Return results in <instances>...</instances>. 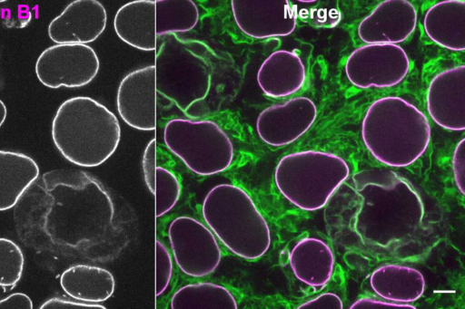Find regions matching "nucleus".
<instances>
[{
  "mask_svg": "<svg viewBox=\"0 0 465 309\" xmlns=\"http://www.w3.org/2000/svg\"><path fill=\"white\" fill-rule=\"evenodd\" d=\"M114 29L128 45L153 51L157 45L155 0H135L122 5L115 13Z\"/></svg>",
  "mask_w": 465,
  "mask_h": 309,
  "instance_id": "6ab92c4d",
  "label": "nucleus"
},
{
  "mask_svg": "<svg viewBox=\"0 0 465 309\" xmlns=\"http://www.w3.org/2000/svg\"><path fill=\"white\" fill-rule=\"evenodd\" d=\"M37 186L47 206L44 228L54 243L78 247L100 240L111 228L114 202L88 173L53 169L43 174Z\"/></svg>",
  "mask_w": 465,
  "mask_h": 309,
  "instance_id": "f03ea898",
  "label": "nucleus"
},
{
  "mask_svg": "<svg viewBox=\"0 0 465 309\" xmlns=\"http://www.w3.org/2000/svg\"><path fill=\"white\" fill-rule=\"evenodd\" d=\"M39 173L37 163L30 156L0 150V211L15 206Z\"/></svg>",
  "mask_w": 465,
  "mask_h": 309,
  "instance_id": "b1692460",
  "label": "nucleus"
},
{
  "mask_svg": "<svg viewBox=\"0 0 465 309\" xmlns=\"http://www.w3.org/2000/svg\"><path fill=\"white\" fill-rule=\"evenodd\" d=\"M52 140L69 162L84 168L104 163L121 140L115 114L88 96H74L58 107L51 126Z\"/></svg>",
  "mask_w": 465,
  "mask_h": 309,
  "instance_id": "20e7f679",
  "label": "nucleus"
},
{
  "mask_svg": "<svg viewBox=\"0 0 465 309\" xmlns=\"http://www.w3.org/2000/svg\"><path fill=\"white\" fill-rule=\"evenodd\" d=\"M369 281L373 292L381 298L405 304L419 300L426 285L420 271L399 264H386L375 268Z\"/></svg>",
  "mask_w": 465,
  "mask_h": 309,
  "instance_id": "4be33fe9",
  "label": "nucleus"
},
{
  "mask_svg": "<svg viewBox=\"0 0 465 309\" xmlns=\"http://www.w3.org/2000/svg\"><path fill=\"white\" fill-rule=\"evenodd\" d=\"M40 309H104L101 304L86 303L82 301H73L60 297H52L43 303Z\"/></svg>",
  "mask_w": 465,
  "mask_h": 309,
  "instance_id": "72a5a7b5",
  "label": "nucleus"
},
{
  "mask_svg": "<svg viewBox=\"0 0 465 309\" xmlns=\"http://www.w3.org/2000/svg\"><path fill=\"white\" fill-rule=\"evenodd\" d=\"M173 259L166 246L158 239L155 242V295H162L168 288L173 276Z\"/></svg>",
  "mask_w": 465,
  "mask_h": 309,
  "instance_id": "cd10ccee",
  "label": "nucleus"
},
{
  "mask_svg": "<svg viewBox=\"0 0 465 309\" xmlns=\"http://www.w3.org/2000/svg\"><path fill=\"white\" fill-rule=\"evenodd\" d=\"M407 53L398 44L370 43L354 49L344 72L357 88H390L401 83L410 70Z\"/></svg>",
  "mask_w": 465,
  "mask_h": 309,
  "instance_id": "9d476101",
  "label": "nucleus"
},
{
  "mask_svg": "<svg viewBox=\"0 0 465 309\" xmlns=\"http://www.w3.org/2000/svg\"><path fill=\"white\" fill-rule=\"evenodd\" d=\"M256 80L262 92L271 98L297 92L306 81L305 66L300 56L289 50H276L260 65Z\"/></svg>",
  "mask_w": 465,
  "mask_h": 309,
  "instance_id": "a211bd4d",
  "label": "nucleus"
},
{
  "mask_svg": "<svg viewBox=\"0 0 465 309\" xmlns=\"http://www.w3.org/2000/svg\"><path fill=\"white\" fill-rule=\"evenodd\" d=\"M317 117L315 103L307 97H295L263 109L255 129L259 138L272 147L289 145L302 136Z\"/></svg>",
  "mask_w": 465,
  "mask_h": 309,
  "instance_id": "ddd939ff",
  "label": "nucleus"
},
{
  "mask_svg": "<svg viewBox=\"0 0 465 309\" xmlns=\"http://www.w3.org/2000/svg\"><path fill=\"white\" fill-rule=\"evenodd\" d=\"M163 137L167 149L199 176L221 173L233 161V144L213 121L174 118L164 125Z\"/></svg>",
  "mask_w": 465,
  "mask_h": 309,
  "instance_id": "6e6552de",
  "label": "nucleus"
},
{
  "mask_svg": "<svg viewBox=\"0 0 465 309\" xmlns=\"http://www.w3.org/2000/svg\"><path fill=\"white\" fill-rule=\"evenodd\" d=\"M107 13L97 0H75L48 25L49 38L57 44H87L104 31Z\"/></svg>",
  "mask_w": 465,
  "mask_h": 309,
  "instance_id": "f3484780",
  "label": "nucleus"
},
{
  "mask_svg": "<svg viewBox=\"0 0 465 309\" xmlns=\"http://www.w3.org/2000/svg\"><path fill=\"white\" fill-rule=\"evenodd\" d=\"M417 11L407 0H385L359 24L357 34L366 44L406 41L417 25Z\"/></svg>",
  "mask_w": 465,
  "mask_h": 309,
  "instance_id": "dca6fc26",
  "label": "nucleus"
},
{
  "mask_svg": "<svg viewBox=\"0 0 465 309\" xmlns=\"http://www.w3.org/2000/svg\"><path fill=\"white\" fill-rule=\"evenodd\" d=\"M32 19V11L27 4L2 0L0 3V23L10 28H24Z\"/></svg>",
  "mask_w": 465,
  "mask_h": 309,
  "instance_id": "c85d7f7f",
  "label": "nucleus"
},
{
  "mask_svg": "<svg viewBox=\"0 0 465 309\" xmlns=\"http://www.w3.org/2000/svg\"><path fill=\"white\" fill-rule=\"evenodd\" d=\"M289 264L299 281L318 288L325 285L331 278L335 259L328 244L320 238L307 237L293 246Z\"/></svg>",
  "mask_w": 465,
  "mask_h": 309,
  "instance_id": "aec40b11",
  "label": "nucleus"
},
{
  "mask_svg": "<svg viewBox=\"0 0 465 309\" xmlns=\"http://www.w3.org/2000/svg\"><path fill=\"white\" fill-rule=\"evenodd\" d=\"M422 23L427 36L439 46L454 52L465 50V1L435 3L426 10Z\"/></svg>",
  "mask_w": 465,
  "mask_h": 309,
  "instance_id": "412c9836",
  "label": "nucleus"
},
{
  "mask_svg": "<svg viewBox=\"0 0 465 309\" xmlns=\"http://www.w3.org/2000/svg\"><path fill=\"white\" fill-rule=\"evenodd\" d=\"M173 256L180 270L192 277L213 273L222 260V250L212 230L201 221L180 216L168 226Z\"/></svg>",
  "mask_w": 465,
  "mask_h": 309,
  "instance_id": "1a4fd4ad",
  "label": "nucleus"
},
{
  "mask_svg": "<svg viewBox=\"0 0 465 309\" xmlns=\"http://www.w3.org/2000/svg\"><path fill=\"white\" fill-rule=\"evenodd\" d=\"M99 69L95 51L82 43L52 45L40 53L35 66L38 81L51 89L85 86L96 77Z\"/></svg>",
  "mask_w": 465,
  "mask_h": 309,
  "instance_id": "9b49d317",
  "label": "nucleus"
},
{
  "mask_svg": "<svg viewBox=\"0 0 465 309\" xmlns=\"http://www.w3.org/2000/svg\"><path fill=\"white\" fill-rule=\"evenodd\" d=\"M60 285L74 300L100 304L113 295L115 280L104 267L77 264L62 273Z\"/></svg>",
  "mask_w": 465,
  "mask_h": 309,
  "instance_id": "5701e85b",
  "label": "nucleus"
},
{
  "mask_svg": "<svg viewBox=\"0 0 465 309\" xmlns=\"http://www.w3.org/2000/svg\"><path fill=\"white\" fill-rule=\"evenodd\" d=\"M202 215L214 236L236 256L256 260L271 246L266 219L239 186L223 183L213 187L203 198Z\"/></svg>",
  "mask_w": 465,
  "mask_h": 309,
  "instance_id": "423d86ee",
  "label": "nucleus"
},
{
  "mask_svg": "<svg viewBox=\"0 0 465 309\" xmlns=\"http://www.w3.org/2000/svg\"><path fill=\"white\" fill-rule=\"evenodd\" d=\"M24 265L19 246L11 239L0 237V286L14 287L22 276Z\"/></svg>",
  "mask_w": 465,
  "mask_h": 309,
  "instance_id": "bb28decb",
  "label": "nucleus"
},
{
  "mask_svg": "<svg viewBox=\"0 0 465 309\" xmlns=\"http://www.w3.org/2000/svg\"><path fill=\"white\" fill-rule=\"evenodd\" d=\"M156 140L152 139L146 145L143 158L142 169L145 184L152 193H154L155 188V170H156Z\"/></svg>",
  "mask_w": 465,
  "mask_h": 309,
  "instance_id": "c756f323",
  "label": "nucleus"
},
{
  "mask_svg": "<svg viewBox=\"0 0 465 309\" xmlns=\"http://www.w3.org/2000/svg\"><path fill=\"white\" fill-rule=\"evenodd\" d=\"M238 28L253 39L291 34L296 28L297 7L288 0H232Z\"/></svg>",
  "mask_w": 465,
  "mask_h": 309,
  "instance_id": "f8f14e48",
  "label": "nucleus"
},
{
  "mask_svg": "<svg viewBox=\"0 0 465 309\" xmlns=\"http://www.w3.org/2000/svg\"><path fill=\"white\" fill-rule=\"evenodd\" d=\"M31 298L24 293H14L0 300V309H32Z\"/></svg>",
  "mask_w": 465,
  "mask_h": 309,
  "instance_id": "f704fd0d",
  "label": "nucleus"
},
{
  "mask_svg": "<svg viewBox=\"0 0 465 309\" xmlns=\"http://www.w3.org/2000/svg\"><path fill=\"white\" fill-rule=\"evenodd\" d=\"M172 309H237L233 295L224 286L211 282L183 285L173 295Z\"/></svg>",
  "mask_w": 465,
  "mask_h": 309,
  "instance_id": "393cba45",
  "label": "nucleus"
},
{
  "mask_svg": "<svg viewBox=\"0 0 465 309\" xmlns=\"http://www.w3.org/2000/svg\"><path fill=\"white\" fill-rule=\"evenodd\" d=\"M351 309H415L411 304L397 303L385 299L365 296L356 300Z\"/></svg>",
  "mask_w": 465,
  "mask_h": 309,
  "instance_id": "2f4dec72",
  "label": "nucleus"
},
{
  "mask_svg": "<svg viewBox=\"0 0 465 309\" xmlns=\"http://www.w3.org/2000/svg\"><path fill=\"white\" fill-rule=\"evenodd\" d=\"M181 184L169 169L157 166L155 170V217L157 218L171 211L181 196Z\"/></svg>",
  "mask_w": 465,
  "mask_h": 309,
  "instance_id": "a878e982",
  "label": "nucleus"
},
{
  "mask_svg": "<svg viewBox=\"0 0 465 309\" xmlns=\"http://www.w3.org/2000/svg\"><path fill=\"white\" fill-rule=\"evenodd\" d=\"M351 184L343 182L329 202L341 207L355 238L372 252L403 255L421 232L425 209L420 194L389 169L359 170Z\"/></svg>",
  "mask_w": 465,
  "mask_h": 309,
  "instance_id": "f257e3e1",
  "label": "nucleus"
},
{
  "mask_svg": "<svg viewBox=\"0 0 465 309\" xmlns=\"http://www.w3.org/2000/svg\"><path fill=\"white\" fill-rule=\"evenodd\" d=\"M116 108L121 119L139 130H153L157 124V92L154 65L127 73L120 82Z\"/></svg>",
  "mask_w": 465,
  "mask_h": 309,
  "instance_id": "4468645a",
  "label": "nucleus"
},
{
  "mask_svg": "<svg viewBox=\"0 0 465 309\" xmlns=\"http://www.w3.org/2000/svg\"><path fill=\"white\" fill-rule=\"evenodd\" d=\"M6 116H7L6 106L4 103V101L2 100H0V128L2 127L4 122L5 121Z\"/></svg>",
  "mask_w": 465,
  "mask_h": 309,
  "instance_id": "c9c22d12",
  "label": "nucleus"
},
{
  "mask_svg": "<svg viewBox=\"0 0 465 309\" xmlns=\"http://www.w3.org/2000/svg\"><path fill=\"white\" fill-rule=\"evenodd\" d=\"M213 52L203 43L165 36L155 54L157 95L174 104L190 118L207 113L206 99L213 76Z\"/></svg>",
  "mask_w": 465,
  "mask_h": 309,
  "instance_id": "39448f33",
  "label": "nucleus"
},
{
  "mask_svg": "<svg viewBox=\"0 0 465 309\" xmlns=\"http://www.w3.org/2000/svg\"><path fill=\"white\" fill-rule=\"evenodd\" d=\"M430 117L440 127L452 131L465 129V65L437 73L426 92Z\"/></svg>",
  "mask_w": 465,
  "mask_h": 309,
  "instance_id": "2eb2a0df",
  "label": "nucleus"
},
{
  "mask_svg": "<svg viewBox=\"0 0 465 309\" xmlns=\"http://www.w3.org/2000/svg\"><path fill=\"white\" fill-rule=\"evenodd\" d=\"M465 140L461 139L460 142L456 145L451 159V167L454 182L459 189V191L464 195L465 189V147H464Z\"/></svg>",
  "mask_w": 465,
  "mask_h": 309,
  "instance_id": "7c9ffc66",
  "label": "nucleus"
},
{
  "mask_svg": "<svg viewBox=\"0 0 465 309\" xmlns=\"http://www.w3.org/2000/svg\"><path fill=\"white\" fill-rule=\"evenodd\" d=\"M349 175V165L341 157L322 150H302L283 156L273 177L277 189L291 204L315 211L329 203Z\"/></svg>",
  "mask_w": 465,
  "mask_h": 309,
  "instance_id": "0eeeda50",
  "label": "nucleus"
},
{
  "mask_svg": "<svg viewBox=\"0 0 465 309\" xmlns=\"http://www.w3.org/2000/svg\"><path fill=\"white\" fill-rule=\"evenodd\" d=\"M298 309H341V298L334 293H323L303 302L297 306Z\"/></svg>",
  "mask_w": 465,
  "mask_h": 309,
  "instance_id": "473e14b6",
  "label": "nucleus"
},
{
  "mask_svg": "<svg viewBox=\"0 0 465 309\" xmlns=\"http://www.w3.org/2000/svg\"><path fill=\"white\" fill-rule=\"evenodd\" d=\"M361 140L379 162L403 168L426 151L431 130L427 116L414 104L397 96L375 100L363 116Z\"/></svg>",
  "mask_w": 465,
  "mask_h": 309,
  "instance_id": "7ed1b4c3",
  "label": "nucleus"
}]
</instances>
